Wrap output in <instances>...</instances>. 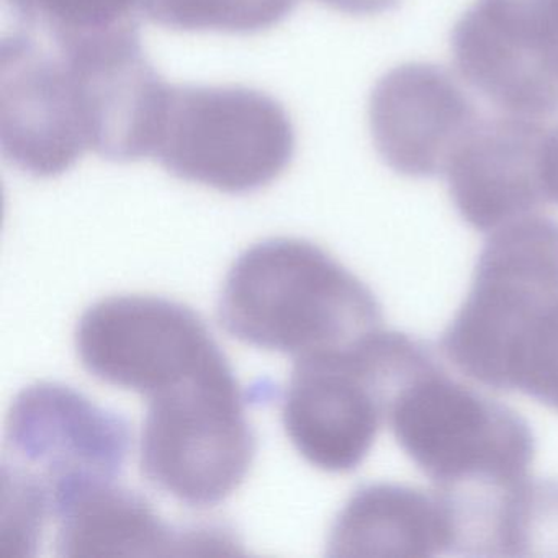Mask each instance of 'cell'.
<instances>
[{
	"label": "cell",
	"instance_id": "e0dca14e",
	"mask_svg": "<svg viewBox=\"0 0 558 558\" xmlns=\"http://www.w3.org/2000/svg\"><path fill=\"white\" fill-rule=\"evenodd\" d=\"M508 391L558 411V299L525 331L509 362Z\"/></svg>",
	"mask_w": 558,
	"mask_h": 558
},
{
	"label": "cell",
	"instance_id": "5bb4252c",
	"mask_svg": "<svg viewBox=\"0 0 558 558\" xmlns=\"http://www.w3.org/2000/svg\"><path fill=\"white\" fill-rule=\"evenodd\" d=\"M453 554L449 509L433 493L398 483L361 486L336 515L329 557H436Z\"/></svg>",
	"mask_w": 558,
	"mask_h": 558
},
{
	"label": "cell",
	"instance_id": "9c48e42d",
	"mask_svg": "<svg viewBox=\"0 0 558 558\" xmlns=\"http://www.w3.org/2000/svg\"><path fill=\"white\" fill-rule=\"evenodd\" d=\"M450 50L460 76L502 113H558V0H475Z\"/></svg>",
	"mask_w": 558,
	"mask_h": 558
},
{
	"label": "cell",
	"instance_id": "9a60e30c",
	"mask_svg": "<svg viewBox=\"0 0 558 558\" xmlns=\"http://www.w3.org/2000/svg\"><path fill=\"white\" fill-rule=\"evenodd\" d=\"M138 12L169 31L256 35L290 17L299 0H136Z\"/></svg>",
	"mask_w": 558,
	"mask_h": 558
},
{
	"label": "cell",
	"instance_id": "6da1fadb",
	"mask_svg": "<svg viewBox=\"0 0 558 558\" xmlns=\"http://www.w3.org/2000/svg\"><path fill=\"white\" fill-rule=\"evenodd\" d=\"M218 319L244 344L300 359L348 354L380 332L377 296L310 241L270 238L240 254Z\"/></svg>",
	"mask_w": 558,
	"mask_h": 558
},
{
	"label": "cell",
	"instance_id": "ba28073f",
	"mask_svg": "<svg viewBox=\"0 0 558 558\" xmlns=\"http://www.w3.org/2000/svg\"><path fill=\"white\" fill-rule=\"evenodd\" d=\"M391 395L384 329L348 354L295 361L282 421L300 456L316 469L348 473L374 447Z\"/></svg>",
	"mask_w": 558,
	"mask_h": 558
},
{
	"label": "cell",
	"instance_id": "d6986e66",
	"mask_svg": "<svg viewBox=\"0 0 558 558\" xmlns=\"http://www.w3.org/2000/svg\"><path fill=\"white\" fill-rule=\"evenodd\" d=\"M544 184L547 201L558 204V129L548 130L545 142Z\"/></svg>",
	"mask_w": 558,
	"mask_h": 558
},
{
	"label": "cell",
	"instance_id": "ac0fdd59",
	"mask_svg": "<svg viewBox=\"0 0 558 558\" xmlns=\"http://www.w3.org/2000/svg\"><path fill=\"white\" fill-rule=\"evenodd\" d=\"M505 557H558V480L529 482L509 521Z\"/></svg>",
	"mask_w": 558,
	"mask_h": 558
},
{
	"label": "cell",
	"instance_id": "7c38bea8",
	"mask_svg": "<svg viewBox=\"0 0 558 558\" xmlns=\"http://www.w3.org/2000/svg\"><path fill=\"white\" fill-rule=\"evenodd\" d=\"M548 130L505 113L482 117L446 169L450 198L473 230L492 233L545 204L544 149Z\"/></svg>",
	"mask_w": 558,
	"mask_h": 558
},
{
	"label": "cell",
	"instance_id": "7a4b0ae2",
	"mask_svg": "<svg viewBox=\"0 0 558 558\" xmlns=\"http://www.w3.org/2000/svg\"><path fill=\"white\" fill-rule=\"evenodd\" d=\"M387 423L442 495L511 488L531 478L535 439L527 421L456 380L434 352L391 395Z\"/></svg>",
	"mask_w": 558,
	"mask_h": 558
},
{
	"label": "cell",
	"instance_id": "5b68a950",
	"mask_svg": "<svg viewBox=\"0 0 558 558\" xmlns=\"http://www.w3.org/2000/svg\"><path fill=\"white\" fill-rule=\"evenodd\" d=\"M557 299L558 221L537 214L511 221L485 241L440 349L466 377L508 391L515 345Z\"/></svg>",
	"mask_w": 558,
	"mask_h": 558
},
{
	"label": "cell",
	"instance_id": "30bf717a",
	"mask_svg": "<svg viewBox=\"0 0 558 558\" xmlns=\"http://www.w3.org/2000/svg\"><path fill=\"white\" fill-rule=\"evenodd\" d=\"M0 143L12 166L38 179L64 174L90 151L73 64L22 28L2 40Z\"/></svg>",
	"mask_w": 558,
	"mask_h": 558
},
{
	"label": "cell",
	"instance_id": "3957f363",
	"mask_svg": "<svg viewBox=\"0 0 558 558\" xmlns=\"http://www.w3.org/2000/svg\"><path fill=\"white\" fill-rule=\"evenodd\" d=\"M295 155L282 104L243 86L169 84L151 158L169 174L230 195L267 187Z\"/></svg>",
	"mask_w": 558,
	"mask_h": 558
},
{
	"label": "cell",
	"instance_id": "4fadbf2b",
	"mask_svg": "<svg viewBox=\"0 0 558 558\" xmlns=\"http://www.w3.org/2000/svg\"><path fill=\"white\" fill-rule=\"evenodd\" d=\"M57 555L84 557H165L231 554L236 544L221 529H175L159 518L143 496L97 482L66 499L54 514Z\"/></svg>",
	"mask_w": 558,
	"mask_h": 558
},
{
	"label": "cell",
	"instance_id": "8fae6325",
	"mask_svg": "<svg viewBox=\"0 0 558 558\" xmlns=\"http://www.w3.org/2000/svg\"><path fill=\"white\" fill-rule=\"evenodd\" d=\"M482 113L456 77L429 63H408L378 80L368 102L372 140L385 165L414 179L446 174Z\"/></svg>",
	"mask_w": 558,
	"mask_h": 558
},
{
	"label": "cell",
	"instance_id": "2e32d148",
	"mask_svg": "<svg viewBox=\"0 0 558 558\" xmlns=\"http://www.w3.org/2000/svg\"><path fill=\"white\" fill-rule=\"evenodd\" d=\"M19 28L64 47L138 24L136 0H5Z\"/></svg>",
	"mask_w": 558,
	"mask_h": 558
},
{
	"label": "cell",
	"instance_id": "277c9868",
	"mask_svg": "<svg viewBox=\"0 0 558 558\" xmlns=\"http://www.w3.org/2000/svg\"><path fill=\"white\" fill-rule=\"evenodd\" d=\"M143 475L178 501L211 508L233 495L256 457V436L228 359L148 398Z\"/></svg>",
	"mask_w": 558,
	"mask_h": 558
},
{
	"label": "cell",
	"instance_id": "52a82bcc",
	"mask_svg": "<svg viewBox=\"0 0 558 558\" xmlns=\"http://www.w3.org/2000/svg\"><path fill=\"white\" fill-rule=\"evenodd\" d=\"M74 342L93 377L146 398L227 359L197 313L159 296L117 295L94 303L81 316Z\"/></svg>",
	"mask_w": 558,
	"mask_h": 558
},
{
	"label": "cell",
	"instance_id": "8992f818",
	"mask_svg": "<svg viewBox=\"0 0 558 558\" xmlns=\"http://www.w3.org/2000/svg\"><path fill=\"white\" fill-rule=\"evenodd\" d=\"M132 449L129 423L63 384L40 381L15 397L5 421L2 472L50 502L51 519L90 483L116 482Z\"/></svg>",
	"mask_w": 558,
	"mask_h": 558
}]
</instances>
